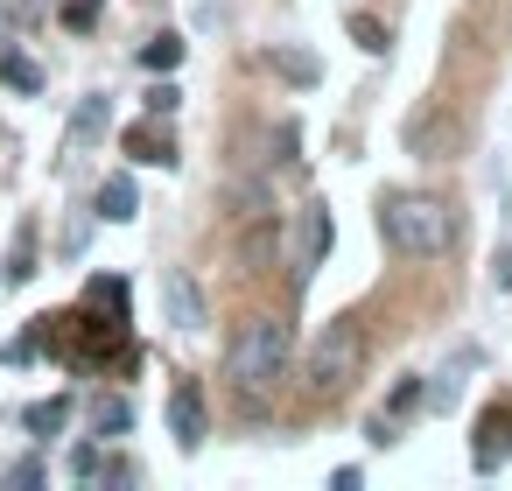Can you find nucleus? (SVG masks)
I'll use <instances>...</instances> for the list:
<instances>
[{
  "label": "nucleus",
  "instance_id": "13",
  "mask_svg": "<svg viewBox=\"0 0 512 491\" xmlns=\"http://www.w3.org/2000/svg\"><path fill=\"white\" fill-rule=\"evenodd\" d=\"M0 78H8L15 92H43V71H36L22 50H0Z\"/></svg>",
  "mask_w": 512,
  "mask_h": 491
},
{
  "label": "nucleus",
  "instance_id": "1",
  "mask_svg": "<svg viewBox=\"0 0 512 491\" xmlns=\"http://www.w3.org/2000/svg\"><path fill=\"white\" fill-rule=\"evenodd\" d=\"M379 232H386V246H393L400 260H442V253L456 246L449 204H442V197H407V190H393V197L379 204Z\"/></svg>",
  "mask_w": 512,
  "mask_h": 491
},
{
  "label": "nucleus",
  "instance_id": "14",
  "mask_svg": "<svg viewBox=\"0 0 512 491\" xmlns=\"http://www.w3.org/2000/svg\"><path fill=\"white\" fill-rule=\"evenodd\" d=\"M141 64H148V71H155V78H169V71H176V64H183V36H155V43H148V50H141Z\"/></svg>",
  "mask_w": 512,
  "mask_h": 491
},
{
  "label": "nucleus",
  "instance_id": "6",
  "mask_svg": "<svg viewBox=\"0 0 512 491\" xmlns=\"http://www.w3.org/2000/svg\"><path fill=\"white\" fill-rule=\"evenodd\" d=\"M127 155L134 162H155V169H176V134L162 127V113L141 120V127H127Z\"/></svg>",
  "mask_w": 512,
  "mask_h": 491
},
{
  "label": "nucleus",
  "instance_id": "10",
  "mask_svg": "<svg viewBox=\"0 0 512 491\" xmlns=\"http://www.w3.org/2000/svg\"><path fill=\"white\" fill-rule=\"evenodd\" d=\"M512 449V407H491L484 414V442H477V470H498Z\"/></svg>",
  "mask_w": 512,
  "mask_h": 491
},
{
  "label": "nucleus",
  "instance_id": "20",
  "mask_svg": "<svg viewBox=\"0 0 512 491\" xmlns=\"http://www.w3.org/2000/svg\"><path fill=\"white\" fill-rule=\"evenodd\" d=\"M99 470H106V456H99L92 442H85V449H71V477H99Z\"/></svg>",
  "mask_w": 512,
  "mask_h": 491
},
{
  "label": "nucleus",
  "instance_id": "17",
  "mask_svg": "<svg viewBox=\"0 0 512 491\" xmlns=\"http://www.w3.org/2000/svg\"><path fill=\"white\" fill-rule=\"evenodd\" d=\"M351 36H358V50H365V57H386V22H372V15H351Z\"/></svg>",
  "mask_w": 512,
  "mask_h": 491
},
{
  "label": "nucleus",
  "instance_id": "21",
  "mask_svg": "<svg viewBox=\"0 0 512 491\" xmlns=\"http://www.w3.org/2000/svg\"><path fill=\"white\" fill-rule=\"evenodd\" d=\"M176 99H183L176 85H155V92H148V113H162V120H169V113H176Z\"/></svg>",
  "mask_w": 512,
  "mask_h": 491
},
{
  "label": "nucleus",
  "instance_id": "8",
  "mask_svg": "<svg viewBox=\"0 0 512 491\" xmlns=\"http://www.w3.org/2000/svg\"><path fill=\"white\" fill-rule=\"evenodd\" d=\"M106 120H113V99H106V92L78 99V113H71V148H92V141L106 134Z\"/></svg>",
  "mask_w": 512,
  "mask_h": 491
},
{
  "label": "nucleus",
  "instance_id": "11",
  "mask_svg": "<svg viewBox=\"0 0 512 491\" xmlns=\"http://www.w3.org/2000/svg\"><path fill=\"white\" fill-rule=\"evenodd\" d=\"M36 274V225H22L15 232V246H8V267H0V281H8V288H22Z\"/></svg>",
  "mask_w": 512,
  "mask_h": 491
},
{
  "label": "nucleus",
  "instance_id": "4",
  "mask_svg": "<svg viewBox=\"0 0 512 491\" xmlns=\"http://www.w3.org/2000/svg\"><path fill=\"white\" fill-rule=\"evenodd\" d=\"M330 239H337V225H330V204H302V225H295L288 274H295V281H309V274L330 260Z\"/></svg>",
  "mask_w": 512,
  "mask_h": 491
},
{
  "label": "nucleus",
  "instance_id": "7",
  "mask_svg": "<svg viewBox=\"0 0 512 491\" xmlns=\"http://www.w3.org/2000/svg\"><path fill=\"white\" fill-rule=\"evenodd\" d=\"M162 309H169L176 330H204V295H197L190 274H162Z\"/></svg>",
  "mask_w": 512,
  "mask_h": 491
},
{
  "label": "nucleus",
  "instance_id": "19",
  "mask_svg": "<svg viewBox=\"0 0 512 491\" xmlns=\"http://www.w3.org/2000/svg\"><path fill=\"white\" fill-rule=\"evenodd\" d=\"M421 400H428V386H421V379H400V386H393V400H386V407H393V414H414V407H421Z\"/></svg>",
  "mask_w": 512,
  "mask_h": 491
},
{
  "label": "nucleus",
  "instance_id": "5",
  "mask_svg": "<svg viewBox=\"0 0 512 491\" xmlns=\"http://www.w3.org/2000/svg\"><path fill=\"white\" fill-rule=\"evenodd\" d=\"M204 428H211V414H204V393L183 379V386L169 393V435H176L183 449H204Z\"/></svg>",
  "mask_w": 512,
  "mask_h": 491
},
{
  "label": "nucleus",
  "instance_id": "3",
  "mask_svg": "<svg viewBox=\"0 0 512 491\" xmlns=\"http://www.w3.org/2000/svg\"><path fill=\"white\" fill-rule=\"evenodd\" d=\"M358 365H365V330H358V316L323 323L316 344H309V358H302V386H309V400H337V393H351Z\"/></svg>",
  "mask_w": 512,
  "mask_h": 491
},
{
  "label": "nucleus",
  "instance_id": "9",
  "mask_svg": "<svg viewBox=\"0 0 512 491\" xmlns=\"http://www.w3.org/2000/svg\"><path fill=\"white\" fill-rule=\"evenodd\" d=\"M134 211H141V190H134V176H106V183H99V218H106V225H127Z\"/></svg>",
  "mask_w": 512,
  "mask_h": 491
},
{
  "label": "nucleus",
  "instance_id": "16",
  "mask_svg": "<svg viewBox=\"0 0 512 491\" xmlns=\"http://www.w3.org/2000/svg\"><path fill=\"white\" fill-rule=\"evenodd\" d=\"M92 428H99V435H127V428H134V407L113 393V400H99V407H92Z\"/></svg>",
  "mask_w": 512,
  "mask_h": 491
},
{
  "label": "nucleus",
  "instance_id": "15",
  "mask_svg": "<svg viewBox=\"0 0 512 491\" xmlns=\"http://www.w3.org/2000/svg\"><path fill=\"white\" fill-rule=\"evenodd\" d=\"M274 71L295 78V85H316V78H323V64H316L309 50H274Z\"/></svg>",
  "mask_w": 512,
  "mask_h": 491
},
{
  "label": "nucleus",
  "instance_id": "12",
  "mask_svg": "<svg viewBox=\"0 0 512 491\" xmlns=\"http://www.w3.org/2000/svg\"><path fill=\"white\" fill-rule=\"evenodd\" d=\"M64 421H71V400H64V393H50V400H36V407L22 414V428H29V435H57Z\"/></svg>",
  "mask_w": 512,
  "mask_h": 491
},
{
  "label": "nucleus",
  "instance_id": "2",
  "mask_svg": "<svg viewBox=\"0 0 512 491\" xmlns=\"http://www.w3.org/2000/svg\"><path fill=\"white\" fill-rule=\"evenodd\" d=\"M288 323L281 316H246L239 330H232V344H225V379L239 386V393H267L281 372H288Z\"/></svg>",
  "mask_w": 512,
  "mask_h": 491
},
{
  "label": "nucleus",
  "instance_id": "18",
  "mask_svg": "<svg viewBox=\"0 0 512 491\" xmlns=\"http://www.w3.org/2000/svg\"><path fill=\"white\" fill-rule=\"evenodd\" d=\"M99 8H106V0H64V29H78V36H85V29L99 22Z\"/></svg>",
  "mask_w": 512,
  "mask_h": 491
}]
</instances>
